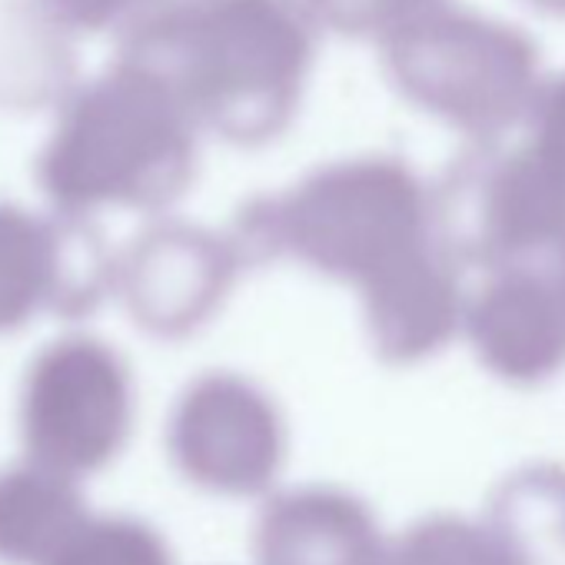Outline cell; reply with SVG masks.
Here are the masks:
<instances>
[{"mask_svg":"<svg viewBox=\"0 0 565 565\" xmlns=\"http://www.w3.org/2000/svg\"><path fill=\"white\" fill-rule=\"evenodd\" d=\"M386 565H522L495 525L436 515L413 525L386 555Z\"/></svg>","mask_w":565,"mask_h":565,"instance_id":"277c9868","label":"cell"},{"mask_svg":"<svg viewBox=\"0 0 565 565\" xmlns=\"http://www.w3.org/2000/svg\"><path fill=\"white\" fill-rule=\"evenodd\" d=\"M492 525L522 565H565V489L512 486L492 509Z\"/></svg>","mask_w":565,"mask_h":565,"instance_id":"5b68a950","label":"cell"},{"mask_svg":"<svg viewBox=\"0 0 565 565\" xmlns=\"http://www.w3.org/2000/svg\"><path fill=\"white\" fill-rule=\"evenodd\" d=\"M34 4L57 28H94L110 14L114 0H34Z\"/></svg>","mask_w":565,"mask_h":565,"instance_id":"8992f818","label":"cell"},{"mask_svg":"<svg viewBox=\"0 0 565 565\" xmlns=\"http://www.w3.org/2000/svg\"><path fill=\"white\" fill-rule=\"evenodd\" d=\"M386 555L370 509L343 492H287L256 522L259 565H386Z\"/></svg>","mask_w":565,"mask_h":565,"instance_id":"3957f363","label":"cell"},{"mask_svg":"<svg viewBox=\"0 0 565 565\" xmlns=\"http://www.w3.org/2000/svg\"><path fill=\"white\" fill-rule=\"evenodd\" d=\"M120 419V380L107 353L87 340H54L28 376L31 433L54 452H100Z\"/></svg>","mask_w":565,"mask_h":565,"instance_id":"7a4b0ae2","label":"cell"},{"mask_svg":"<svg viewBox=\"0 0 565 565\" xmlns=\"http://www.w3.org/2000/svg\"><path fill=\"white\" fill-rule=\"evenodd\" d=\"M90 300V263L71 213L0 200V333Z\"/></svg>","mask_w":565,"mask_h":565,"instance_id":"6da1fadb","label":"cell"}]
</instances>
